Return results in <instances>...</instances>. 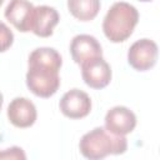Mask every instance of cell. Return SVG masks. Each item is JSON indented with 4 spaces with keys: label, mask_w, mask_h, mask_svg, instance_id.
I'll return each instance as SVG.
<instances>
[{
    "label": "cell",
    "mask_w": 160,
    "mask_h": 160,
    "mask_svg": "<svg viewBox=\"0 0 160 160\" xmlns=\"http://www.w3.org/2000/svg\"><path fill=\"white\" fill-rule=\"evenodd\" d=\"M62 58L54 48H38L28 59L26 86L38 98L52 96L60 86Z\"/></svg>",
    "instance_id": "cell-1"
},
{
    "label": "cell",
    "mask_w": 160,
    "mask_h": 160,
    "mask_svg": "<svg viewBox=\"0 0 160 160\" xmlns=\"http://www.w3.org/2000/svg\"><path fill=\"white\" fill-rule=\"evenodd\" d=\"M79 150L86 159L100 160L109 155L124 154L128 150V140L125 136L114 135L105 128L98 126L81 136Z\"/></svg>",
    "instance_id": "cell-2"
},
{
    "label": "cell",
    "mask_w": 160,
    "mask_h": 160,
    "mask_svg": "<svg viewBox=\"0 0 160 160\" xmlns=\"http://www.w3.org/2000/svg\"><path fill=\"white\" fill-rule=\"evenodd\" d=\"M139 22V11L136 8L125 1L114 2L104 20L102 31L106 39L114 44L126 41Z\"/></svg>",
    "instance_id": "cell-3"
},
{
    "label": "cell",
    "mask_w": 160,
    "mask_h": 160,
    "mask_svg": "<svg viewBox=\"0 0 160 160\" xmlns=\"http://www.w3.org/2000/svg\"><path fill=\"white\" fill-rule=\"evenodd\" d=\"M158 44L148 38L136 40L128 51V62L136 71H148L156 64Z\"/></svg>",
    "instance_id": "cell-4"
},
{
    "label": "cell",
    "mask_w": 160,
    "mask_h": 160,
    "mask_svg": "<svg viewBox=\"0 0 160 160\" xmlns=\"http://www.w3.org/2000/svg\"><path fill=\"white\" fill-rule=\"evenodd\" d=\"M91 105L90 96L80 89H71L66 91L59 101V109L61 114L71 120L88 116L91 111Z\"/></svg>",
    "instance_id": "cell-5"
},
{
    "label": "cell",
    "mask_w": 160,
    "mask_h": 160,
    "mask_svg": "<svg viewBox=\"0 0 160 160\" xmlns=\"http://www.w3.org/2000/svg\"><path fill=\"white\" fill-rule=\"evenodd\" d=\"M84 82L91 89H104L111 81V68L102 56L90 59L80 65Z\"/></svg>",
    "instance_id": "cell-6"
},
{
    "label": "cell",
    "mask_w": 160,
    "mask_h": 160,
    "mask_svg": "<svg viewBox=\"0 0 160 160\" xmlns=\"http://www.w3.org/2000/svg\"><path fill=\"white\" fill-rule=\"evenodd\" d=\"M104 122V128L109 132L114 135L126 136L128 134L132 132L136 126V115L129 108L118 105L108 110Z\"/></svg>",
    "instance_id": "cell-7"
},
{
    "label": "cell",
    "mask_w": 160,
    "mask_h": 160,
    "mask_svg": "<svg viewBox=\"0 0 160 160\" xmlns=\"http://www.w3.org/2000/svg\"><path fill=\"white\" fill-rule=\"evenodd\" d=\"M8 120L18 129H26L35 124L38 111L34 102L28 98H15L6 110Z\"/></svg>",
    "instance_id": "cell-8"
},
{
    "label": "cell",
    "mask_w": 160,
    "mask_h": 160,
    "mask_svg": "<svg viewBox=\"0 0 160 160\" xmlns=\"http://www.w3.org/2000/svg\"><path fill=\"white\" fill-rule=\"evenodd\" d=\"M59 21L60 15L55 8L49 5L35 6L30 21V31L39 38H49Z\"/></svg>",
    "instance_id": "cell-9"
},
{
    "label": "cell",
    "mask_w": 160,
    "mask_h": 160,
    "mask_svg": "<svg viewBox=\"0 0 160 160\" xmlns=\"http://www.w3.org/2000/svg\"><path fill=\"white\" fill-rule=\"evenodd\" d=\"M70 54L75 64L81 65L90 59L102 56V48L96 38L88 34H80L72 38L70 42Z\"/></svg>",
    "instance_id": "cell-10"
},
{
    "label": "cell",
    "mask_w": 160,
    "mask_h": 160,
    "mask_svg": "<svg viewBox=\"0 0 160 160\" xmlns=\"http://www.w3.org/2000/svg\"><path fill=\"white\" fill-rule=\"evenodd\" d=\"M34 5L29 0H10L5 8V19L20 32L30 31V21Z\"/></svg>",
    "instance_id": "cell-11"
},
{
    "label": "cell",
    "mask_w": 160,
    "mask_h": 160,
    "mask_svg": "<svg viewBox=\"0 0 160 160\" xmlns=\"http://www.w3.org/2000/svg\"><path fill=\"white\" fill-rule=\"evenodd\" d=\"M66 4L69 12L82 22L94 20L101 8L100 0H68Z\"/></svg>",
    "instance_id": "cell-12"
},
{
    "label": "cell",
    "mask_w": 160,
    "mask_h": 160,
    "mask_svg": "<svg viewBox=\"0 0 160 160\" xmlns=\"http://www.w3.org/2000/svg\"><path fill=\"white\" fill-rule=\"evenodd\" d=\"M14 42V34L10 28L0 21V52L8 51Z\"/></svg>",
    "instance_id": "cell-13"
},
{
    "label": "cell",
    "mask_w": 160,
    "mask_h": 160,
    "mask_svg": "<svg viewBox=\"0 0 160 160\" xmlns=\"http://www.w3.org/2000/svg\"><path fill=\"white\" fill-rule=\"evenodd\" d=\"M0 159H11V160H25L26 155L24 150L19 146H11L0 151Z\"/></svg>",
    "instance_id": "cell-14"
},
{
    "label": "cell",
    "mask_w": 160,
    "mask_h": 160,
    "mask_svg": "<svg viewBox=\"0 0 160 160\" xmlns=\"http://www.w3.org/2000/svg\"><path fill=\"white\" fill-rule=\"evenodd\" d=\"M2 104H4V96H2V94H1V91H0V111H1V109H2Z\"/></svg>",
    "instance_id": "cell-15"
},
{
    "label": "cell",
    "mask_w": 160,
    "mask_h": 160,
    "mask_svg": "<svg viewBox=\"0 0 160 160\" xmlns=\"http://www.w3.org/2000/svg\"><path fill=\"white\" fill-rule=\"evenodd\" d=\"M139 1H142V2H149V1H152V0H139Z\"/></svg>",
    "instance_id": "cell-16"
},
{
    "label": "cell",
    "mask_w": 160,
    "mask_h": 160,
    "mask_svg": "<svg viewBox=\"0 0 160 160\" xmlns=\"http://www.w3.org/2000/svg\"><path fill=\"white\" fill-rule=\"evenodd\" d=\"M4 1H5V0H0V6H1L2 4H4Z\"/></svg>",
    "instance_id": "cell-17"
}]
</instances>
